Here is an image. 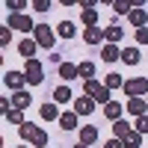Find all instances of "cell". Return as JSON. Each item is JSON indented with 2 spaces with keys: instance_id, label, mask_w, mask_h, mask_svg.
Instances as JSON below:
<instances>
[{
  "instance_id": "19",
  "label": "cell",
  "mask_w": 148,
  "mask_h": 148,
  "mask_svg": "<svg viewBox=\"0 0 148 148\" xmlns=\"http://www.w3.org/2000/svg\"><path fill=\"white\" fill-rule=\"evenodd\" d=\"M30 101H33V98H30L27 92H15V98H12V107H15V110H27Z\"/></svg>"
},
{
  "instance_id": "38",
  "label": "cell",
  "mask_w": 148,
  "mask_h": 148,
  "mask_svg": "<svg viewBox=\"0 0 148 148\" xmlns=\"http://www.w3.org/2000/svg\"><path fill=\"white\" fill-rule=\"evenodd\" d=\"M130 6H133V9H142V6H145V0H130Z\"/></svg>"
},
{
  "instance_id": "10",
  "label": "cell",
  "mask_w": 148,
  "mask_h": 148,
  "mask_svg": "<svg viewBox=\"0 0 148 148\" xmlns=\"http://www.w3.org/2000/svg\"><path fill=\"white\" fill-rule=\"evenodd\" d=\"M36 45H39L36 39H21V42H18V53H21L24 59H33V53H36Z\"/></svg>"
},
{
  "instance_id": "27",
  "label": "cell",
  "mask_w": 148,
  "mask_h": 148,
  "mask_svg": "<svg viewBox=\"0 0 148 148\" xmlns=\"http://www.w3.org/2000/svg\"><path fill=\"white\" fill-rule=\"evenodd\" d=\"M83 24L86 27H98V12L95 9H83Z\"/></svg>"
},
{
  "instance_id": "12",
  "label": "cell",
  "mask_w": 148,
  "mask_h": 148,
  "mask_svg": "<svg viewBox=\"0 0 148 148\" xmlns=\"http://www.w3.org/2000/svg\"><path fill=\"white\" fill-rule=\"evenodd\" d=\"M121 113H125V107H121L119 101H110V104L104 107V116H107L110 121H119V119H121Z\"/></svg>"
},
{
  "instance_id": "25",
  "label": "cell",
  "mask_w": 148,
  "mask_h": 148,
  "mask_svg": "<svg viewBox=\"0 0 148 148\" xmlns=\"http://www.w3.org/2000/svg\"><path fill=\"white\" fill-rule=\"evenodd\" d=\"M3 116H6L9 125H24V113H21V110H15V107H12L9 113H3Z\"/></svg>"
},
{
  "instance_id": "37",
  "label": "cell",
  "mask_w": 148,
  "mask_h": 148,
  "mask_svg": "<svg viewBox=\"0 0 148 148\" xmlns=\"http://www.w3.org/2000/svg\"><path fill=\"white\" fill-rule=\"evenodd\" d=\"M95 3H98V0H80V6H83V9H95Z\"/></svg>"
},
{
  "instance_id": "17",
  "label": "cell",
  "mask_w": 148,
  "mask_h": 148,
  "mask_svg": "<svg viewBox=\"0 0 148 148\" xmlns=\"http://www.w3.org/2000/svg\"><path fill=\"white\" fill-rule=\"evenodd\" d=\"M130 24H133V27H145V24H148V12L145 9H130Z\"/></svg>"
},
{
  "instance_id": "33",
  "label": "cell",
  "mask_w": 148,
  "mask_h": 148,
  "mask_svg": "<svg viewBox=\"0 0 148 148\" xmlns=\"http://www.w3.org/2000/svg\"><path fill=\"white\" fill-rule=\"evenodd\" d=\"M33 9L36 12H47L51 9V0H33Z\"/></svg>"
},
{
  "instance_id": "39",
  "label": "cell",
  "mask_w": 148,
  "mask_h": 148,
  "mask_svg": "<svg viewBox=\"0 0 148 148\" xmlns=\"http://www.w3.org/2000/svg\"><path fill=\"white\" fill-rule=\"evenodd\" d=\"M62 6H74V3H80V0H59Z\"/></svg>"
},
{
  "instance_id": "9",
  "label": "cell",
  "mask_w": 148,
  "mask_h": 148,
  "mask_svg": "<svg viewBox=\"0 0 148 148\" xmlns=\"http://www.w3.org/2000/svg\"><path fill=\"white\" fill-rule=\"evenodd\" d=\"M127 113H130V116H136V119H139V116H145V113H148V101L130 98V101H127Z\"/></svg>"
},
{
  "instance_id": "21",
  "label": "cell",
  "mask_w": 148,
  "mask_h": 148,
  "mask_svg": "<svg viewBox=\"0 0 148 148\" xmlns=\"http://www.w3.org/2000/svg\"><path fill=\"white\" fill-rule=\"evenodd\" d=\"M121 142H125V148H139V145H142V133H139V130H130Z\"/></svg>"
},
{
  "instance_id": "6",
  "label": "cell",
  "mask_w": 148,
  "mask_h": 148,
  "mask_svg": "<svg viewBox=\"0 0 148 148\" xmlns=\"http://www.w3.org/2000/svg\"><path fill=\"white\" fill-rule=\"evenodd\" d=\"M74 113H77V116H92V113H95V98L80 95L77 101H74Z\"/></svg>"
},
{
  "instance_id": "28",
  "label": "cell",
  "mask_w": 148,
  "mask_h": 148,
  "mask_svg": "<svg viewBox=\"0 0 148 148\" xmlns=\"http://www.w3.org/2000/svg\"><path fill=\"white\" fill-rule=\"evenodd\" d=\"M74 33H77V30H74L71 21H62V24H59V36H62V39H74Z\"/></svg>"
},
{
  "instance_id": "35",
  "label": "cell",
  "mask_w": 148,
  "mask_h": 148,
  "mask_svg": "<svg viewBox=\"0 0 148 148\" xmlns=\"http://www.w3.org/2000/svg\"><path fill=\"white\" fill-rule=\"evenodd\" d=\"M136 42H139V45L148 42V27H139V30H136Z\"/></svg>"
},
{
  "instance_id": "3",
  "label": "cell",
  "mask_w": 148,
  "mask_h": 148,
  "mask_svg": "<svg viewBox=\"0 0 148 148\" xmlns=\"http://www.w3.org/2000/svg\"><path fill=\"white\" fill-rule=\"evenodd\" d=\"M125 95L127 98H139V95H148V77H133V80H125Z\"/></svg>"
},
{
  "instance_id": "7",
  "label": "cell",
  "mask_w": 148,
  "mask_h": 148,
  "mask_svg": "<svg viewBox=\"0 0 148 148\" xmlns=\"http://www.w3.org/2000/svg\"><path fill=\"white\" fill-rule=\"evenodd\" d=\"M3 83L9 86L12 92H21V86L27 83V74H21V71H6V74H3Z\"/></svg>"
},
{
  "instance_id": "22",
  "label": "cell",
  "mask_w": 148,
  "mask_h": 148,
  "mask_svg": "<svg viewBox=\"0 0 148 148\" xmlns=\"http://www.w3.org/2000/svg\"><path fill=\"white\" fill-rule=\"evenodd\" d=\"M53 101H56V104L71 101V89H68V86H56V89H53Z\"/></svg>"
},
{
  "instance_id": "23",
  "label": "cell",
  "mask_w": 148,
  "mask_h": 148,
  "mask_svg": "<svg viewBox=\"0 0 148 148\" xmlns=\"http://www.w3.org/2000/svg\"><path fill=\"white\" fill-rule=\"evenodd\" d=\"M101 89H104V86H101V83H98L95 77H92V80H83V92H86V95H89V98H95V95H98V92H101Z\"/></svg>"
},
{
  "instance_id": "34",
  "label": "cell",
  "mask_w": 148,
  "mask_h": 148,
  "mask_svg": "<svg viewBox=\"0 0 148 148\" xmlns=\"http://www.w3.org/2000/svg\"><path fill=\"white\" fill-rule=\"evenodd\" d=\"M9 42H12V33H9V27H3V30H0V45L6 47Z\"/></svg>"
},
{
  "instance_id": "32",
  "label": "cell",
  "mask_w": 148,
  "mask_h": 148,
  "mask_svg": "<svg viewBox=\"0 0 148 148\" xmlns=\"http://www.w3.org/2000/svg\"><path fill=\"white\" fill-rule=\"evenodd\" d=\"M136 130H139V133H148V113L136 119Z\"/></svg>"
},
{
  "instance_id": "36",
  "label": "cell",
  "mask_w": 148,
  "mask_h": 148,
  "mask_svg": "<svg viewBox=\"0 0 148 148\" xmlns=\"http://www.w3.org/2000/svg\"><path fill=\"white\" fill-rule=\"evenodd\" d=\"M104 148H125V142H121V139H107Z\"/></svg>"
},
{
  "instance_id": "18",
  "label": "cell",
  "mask_w": 148,
  "mask_h": 148,
  "mask_svg": "<svg viewBox=\"0 0 148 148\" xmlns=\"http://www.w3.org/2000/svg\"><path fill=\"white\" fill-rule=\"evenodd\" d=\"M59 127L62 130H74L77 127V113H62L59 116Z\"/></svg>"
},
{
  "instance_id": "2",
  "label": "cell",
  "mask_w": 148,
  "mask_h": 148,
  "mask_svg": "<svg viewBox=\"0 0 148 148\" xmlns=\"http://www.w3.org/2000/svg\"><path fill=\"white\" fill-rule=\"evenodd\" d=\"M6 27L9 30H18V33H33V21L30 15H24V12H9V18H6Z\"/></svg>"
},
{
  "instance_id": "11",
  "label": "cell",
  "mask_w": 148,
  "mask_h": 148,
  "mask_svg": "<svg viewBox=\"0 0 148 148\" xmlns=\"http://www.w3.org/2000/svg\"><path fill=\"white\" fill-rule=\"evenodd\" d=\"M101 59H104V62H116V59H121V51H119L116 45L107 42V45L101 47Z\"/></svg>"
},
{
  "instance_id": "26",
  "label": "cell",
  "mask_w": 148,
  "mask_h": 148,
  "mask_svg": "<svg viewBox=\"0 0 148 148\" xmlns=\"http://www.w3.org/2000/svg\"><path fill=\"white\" fill-rule=\"evenodd\" d=\"M77 68H80V77L83 80H92L95 77V65L92 62H77Z\"/></svg>"
},
{
  "instance_id": "31",
  "label": "cell",
  "mask_w": 148,
  "mask_h": 148,
  "mask_svg": "<svg viewBox=\"0 0 148 148\" xmlns=\"http://www.w3.org/2000/svg\"><path fill=\"white\" fill-rule=\"evenodd\" d=\"M6 6H9V12H21L27 6V0H6Z\"/></svg>"
},
{
  "instance_id": "16",
  "label": "cell",
  "mask_w": 148,
  "mask_h": 148,
  "mask_svg": "<svg viewBox=\"0 0 148 148\" xmlns=\"http://www.w3.org/2000/svg\"><path fill=\"white\" fill-rule=\"evenodd\" d=\"M42 119L45 121H53V119H59V107H56V101H51V104H42Z\"/></svg>"
},
{
  "instance_id": "15",
  "label": "cell",
  "mask_w": 148,
  "mask_h": 148,
  "mask_svg": "<svg viewBox=\"0 0 148 148\" xmlns=\"http://www.w3.org/2000/svg\"><path fill=\"white\" fill-rule=\"evenodd\" d=\"M59 77H62V80H74V77H80V68L74 62H62V65H59Z\"/></svg>"
},
{
  "instance_id": "41",
  "label": "cell",
  "mask_w": 148,
  "mask_h": 148,
  "mask_svg": "<svg viewBox=\"0 0 148 148\" xmlns=\"http://www.w3.org/2000/svg\"><path fill=\"white\" fill-rule=\"evenodd\" d=\"M74 148H89V145H83V142H77V145H74Z\"/></svg>"
},
{
  "instance_id": "42",
  "label": "cell",
  "mask_w": 148,
  "mask_h": 148,
  "mask_svg": "<svg viewBox=\"0 0 148 148\" xmlns=\"http://www.w3.org/2000/svg\"><path fill=\"white\" fill-rule=\"evenodd\" d=\"M21 148H24V145H21Z\"/></svg>"
},
{
  "instance_id": "13",
  "label": "cell",
  "mask_w": 148,
  "mask_h": 148,
  "mask_svg": "<svg viewBox=\"0 0 148 148\" xmlns=\"http://www.w3.org/2000/svg\"><path fill=\"white\" fill-rule=\"evenodd\" d=\"M95 139H98V127H95V125H83V127H80V142H83V145H92Z\"/></svg>"
},
{
  "instance_id": "24",
  "label": "cell",
  "mask_w": 148,
  "mask_h": 148,
  "mask_svg": "<svg viewBox=\"0 0 148 148\" xmlns=\"http://www.w3.org/2000/svg\"><path fill=\"white\" fill-rule=\"evenodd\" d=\"M121 36H125V30H121L119 24H113V27H107V42H110V45H116V42L121 39Z\"/></svg>"
},
{
  "instance_id": "1",
  "label": "cell",
  "mask_w": 148,
  "mask_h": 148,
  "mask_svg": "<svg viewBox=\"0 0 148 148\" xmlns=\"http://www.w3.org/2000/svg\"><path fill=\"white\" fill-rule=\"evenodd\" d=\"M21 136L27 139V142H33L36 148H47V133H45L42 127L30 125V121H24V125H21Z\"/></svg>"
},
{
  "instance_id": "5",
  "label": "cell",
  "mask_w": 148,
  "mask_h": 148,
  "mask_svg": "<svg viewBox=\"0 0 148 148\" xmlns=\"http://www.w3.org/2000/svg\"><path fill=\"white\" fill-rule=\"evenodd\" d=\"M33 33H36V42H39V47H45V51H51V47H53V42H56L53 27H47V24H39Z\"/></svg>"
},
{
  "instance_id": "30",
  "label": "cell",
  "mask_w": 148,
  "mask_h": 148,
  "mask_svg": "<svg viewBox=\"0 0 148 148\" xmlns=\"http://www.w3.org/2000/svg\"><path fill=\"white\" fill-rule=\"evenodd\" d=\"M113 9L119 12V15H130V9H133V6H130V0H116Z\"/></svg>"
},
{
  "instance_id": "20",
  "label": "cell",
  "mask_w": 148,
  "mask_h": 148,
  "mask_svg": "<svg viewBox=\"0 0 148 148\" xmlns=\"http://www.w3.org/2000/svg\"><path fill=\"white\" fill-rule=\"evenodd\" d=\"M130 130H133V127L127 125V121H121V119H119V121H113V133H116V139H125Z\"/></svg>"
},
{
  "instance_id": "40",
  "label": "cell",
  "mask_w": 148,
  "mask_h": 148,
  "mask_svg": "<svg viewBox=\"0 0 148 148\" xmlns=\"http://www.w3.org/2000/svg\"><path fill=\"white\" fill-rule=\"evenodd\" d=\"M98 3H107V6H110V3H116V0H98Z\"/></svg>"
},
{
  "instance_id": "8",
  "label": "cell",
  "mask_w": 148,
  "mask_h": 148,
  "mask_svg": "<svg viewBox=\"0 0 148 148\" xmlns=\"http://www.w3.org/2000/svg\"><path fill=\"white\" fill-rule=\"evenodd\" d=\"M107 39V30H101V27H86L83 30V42L86 45H101Z\"/></svg>"
},
{
  "instance_id": "29",
  "label": "cell",
  "mask_w": 148,
  "mask_h": 148,
  "mask_svg": "<svg viewBox=\"0 0 148 148\" xmlns=\"http://www.w3.org/2000/svg\"><path fill=\"white\" fill-rule=\"evenodd\" d=\"M125 80H121V74H107V89H121Z\"/></svg>"
},
{
  "instance_id": "4",
  "label": "cell",
  "mask_w": 148,
  "mask_h": 148,
  "mask_svg": "<svg viewBox=\"0 0 148 148\" xmlns=\"http://www.w3.org/2000/svg\"><path fill=\"white\" fill-rule=\"evenodd\" d=\"M24 74H27V83L30 86H39L45 80V68L39 59H27V65H24Z\"/></svg>"
},
{
  "instance_id": "14",
  "label": "cell",
  "mask_w": 148,
  "mask_h": 148,
  "mask_svg": "<svg viewBox=\"0 0 148 148\" xmlns=\"http://www.w3.org/2000/svg\"><path fill=\"white\" fill-rule=\"evenodd\" d=\"M139 59H142L139 47H125V51H121V62H127V65H139Z\"/></svg>"
}]
</instances>
